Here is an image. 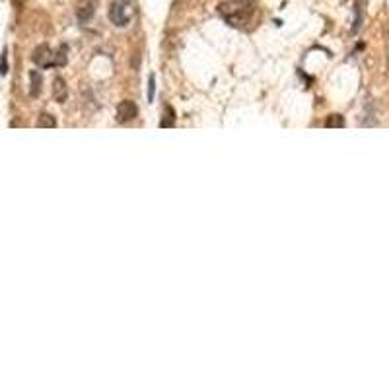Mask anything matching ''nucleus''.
Returning a JSON list of instances; mask_svg holds the SVG:
<instances>
[{"label": "nucleus", "mask_w": 389, "mask_h": 389, "mask_svg": "<svg viewBox=\"0 0 389 389\" xmlns=\"http://www.w3.org/2000/svg\"><path fill=\"white\" fill-rule=\"evenodd\" d=\"M135 16V4L133 0H113L111 8H109V20L113 22L117 27H125L131 24Z\"/></svg>", "instance_id": "nucleus-1"}, {"label": "nucleus", "mask_w": 389, "mask_h": 389, "mask_svg": "<svg viewBox=\"0 0 389 389\" xmlns=\"http://www.w3.org/2000/svg\"><path fill=\"white\" fill-rule=\"evenodd\" d=\"M31 59H33V63L41 66V68H53V66H57V55L51 51V47L47 45H39L37 49L33 51V55H31Z\"/></svg>", "instance_id": "nucleus-2"}, {"label": "nucleus", "mask_w": 389, "mask_h": 389, "mask_svg": "<svg viewBox=\"0 0 389 389\" xmlns=\"http://www.w3.org/2000/svg\"><path fill=\"white\" fill-rule=\"evenodd\" d=\"M98 2H100V0H78V2H76V18H78L82 24H88L90 20L96 16Z\"/></svg>", "instance_id": "nucleus-3"}, {"label": "nucleus", "mask_w": 389, "mask_h": 389, "mask_svg": "<svg viewBox=\"0 0 389 389\" xmlns=\"http://www.w3.org/2000/svg\"><path fill=\"white\" fill-rule=\"evenodd\" d=\"M138 109L137 105H135V101H123L119 107H117V119L121 121V123H128V121H133L135 117H137Z\"/></svg>", "instance_id": "nucleus-4"}, {"label": "nucleus", "mask_w": 389, "mask_h": 389, "mask_svg": "<svg viewBox=\"0 0 389 389\" xmlns=\"http://www.w3.org/2000/svg\"><path fill=\"white\" fill-rule=\"evenodd\" d=\"M53 98L59 103L66 101V98H68V88H66V82H64L63 78H55L53 80Z\"/></svg>", "instance_id": "nucleus-5"}, {"label": "nucleus", "mask_w": 389, "mask_h": 389, "mask_svg": "<svg viewBox=\"0 0 389 389\" xmlns=\"http://www.w3.org/2000/svg\"><path fill=\"white\" fill-rule=\"evenodd\" d=\"M41 84H43V78L39 74V70H31L29 72V94L33 98H37L41 94Z\"/></svg>", "instance_id": "nucleus-6"}, {"label": "nucleus", "mask_w": 389, "mask_h": 389, "mask_svg": "<svg viewBox=\"0 0 389 389\" xmlns=\"http://www.w3.org/2000/svg\"><path fill=\"white\" fill-rule=\"evenodd\" d=\"M41 128H55L57 126V121H55V117L51 113H43L39 117V123H37Z\"/></svg>", "instance_id": "nucleus-7"}, {"label": "nucleus", "mask_w": 389, "mask_h": 389, "mask_svg": "<svg viewBox=\"0 0 389 389\" xmlns=\"http://www.w3.org/2000/svg\"><path fill=\"white\" fill-rule=\"evenodd\" d=\"M325 126L329 128H335V126H344V119L340 115H331L329 119L325 121Z\"/></svg>", "instance_id": "nucleus-8"}, {"label": "nucleus", "mask_w": 389, "mask_h": 389, "mask_svg": "<svg viewBox=\"0 0 389 389\" xmlns=\"http://www.w3.org/2000/svg\"><path fill=\"white\" fill-rule=\"evenodd\" d=\"M160 125L163 126V128H167V126H171L174 125V109H165V115H163V119H162V123Z\"/></svg>", "instance_id": "nucleus-9"}, {"label": "nucleus", "mask_w": 389, "mask_h": 389, "mask_svg": "<svg viewBox=\"0 0 389 389\" xmlns=\"http://www.w3.org/2000/svg\"><path fill=\"white\" fill-rule=\"evenodd\" d=\"M2 61H4V64H2V74L6 76V74H8V51H4V55H2Z\"/></svg>", "instance_id": "nucleus-10"}, {"label": "nucleus", "mask_w": 389, "mask_h": 389, "mask_svg": "<svg viewBox=\"0 0 389 389\" xmlns=\"http://www.w3.org/2000/svg\"><path fill=\"white\" fill-rule=\"evenodd\" d=\"M148 100H154V76H150V82H148Z\"/></svg>", "instance_id": "nucleus-11"}, {"label": "nucleus", "mask_w": 389, "mask_h": 389, "mask_svg": "<svg viewBox=\"0 0 389 389\" xmlns=\"http://www.w3.org/2000/svg\"><path fill=\"white\" fill-rule=\"evenodd\" d=\"M12 2H14V6H16V8H22V6L25 4V0H12Z\"/></svg>", "instance_id": "nucleus-12"}]
</instances>
